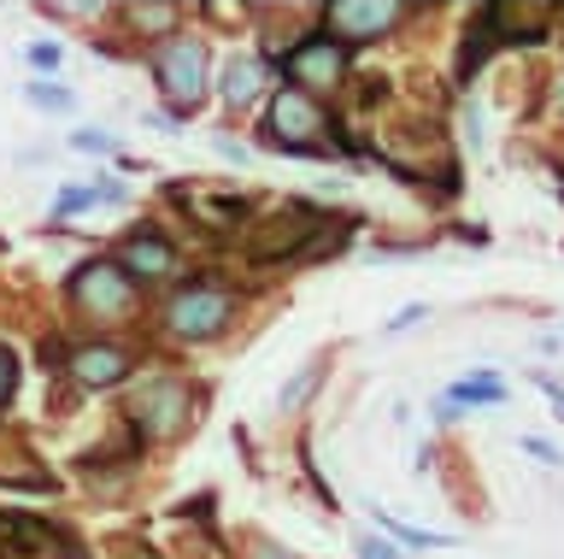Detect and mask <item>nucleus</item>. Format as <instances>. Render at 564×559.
Returning a JSON list of instances; mask_svg holds the SVG:
<instances>
[{
    "instance_id": "obj_1",
    "label": "nucleus",
    "mask_w": 564,
    "mask_h": 559,
    "mask_svg": "<svg viewBox=\"0 0 564 559\" xmlns=\"http://www.w3.org/2000/svg\"><path fill=\"white\" fill-rule=\"evenodd\" d=\"M153 77H159V89H165L176 107H200V95H206V47L188 42V36H171L153 54Z\"/></svg>"
},
{
    "instance_id": "obj_2",
    "label": "nucleus",
    "mask_w": 564,
    "mask_h": 559,
    "mask_svg": "<svg viewBox=\"0 0 564 559\" xmlns=\"http://www.w3.org/2000/svg\"><path fill=\"white\" fill-rule=\"evenodd\" d=\"M171 330L183 342H206V336H218V330L236 319V301H229V289H218V283H194V289H183L171 301Z\"/></svg>"
},
{
    "instance_id": "obj_3",
    "label": "nucleus",
    "mask_w": 564,
    "mask_h": 559,
    "mask_svg": "<svg viewBox=\"0 0 564 559\" xmlns=\"http://www.w3.org/2000/svg\"><path fill=\"white\" fill-rule=\"evenodd\" d=\"M271 142L276 148H289V153H306V148H317V136L329 130V118H324V107L306 95V89H282L276 100H271Z\"/></svg>"
},
{
    "instance_id": "obj_4",
    "label": "nucleus",
    "mask_w": 564,
    "mask_h": 559,
    "mask_svg": "<svg viewBox=\"0 0 564 559\" xmlns=\"http://www.w3.org/2000/svg\"><path fill=\"white\" fill-rule=\"evenodd\" d=\"M70 294H77L83 312H95V319H123L135 301V283L123 266H83L77 283H70Z\"/></svg>"
},
{
    "instance_id": "obj_5",
    "label": "nucleus",
    "mask_w": 564,
    "mask_h": 559,
    "mask_svg": "<svg viewBox=\"0 0 564 559\" xmlns=\"http://www.w3.org/2000/svg\"><path fill=\"white\" fill-rule=\"evenodd\" d=\"M282 65H289V77L306 83V89H329V83H341V72H347V47L329 42V36H306L300 47H289Z\"/></svg>"
},
{
    "instance_id": "obj_6",
    "label": "nucleus",
    "mask_w": 564,
    "mask_h": 559,
    "mask_svg": "<svg viewBox=\"0 0 564 559\" xmlns=\"http://www.w3.org/2000/svg\"><path fill=\"white\" fill-rule=\"evenodd\" d=\"M135 424L148 430V436H171L176 424H183V412H188V389L183 383H141V395H135Z\"/></svg>"
},
{
    "instance_id": "obj_7",
    "label": "nucleus",
    "mask_w": 564,
    "mask_h": 559,
    "mask_svg": "<svg viewBox=\"0 0 564 559\" xmlns=\"http://www.w3.org/2000/svg\"><path fill=\"white\" fill-rule=\"evenodd\" d=\"M324 24L335 42H370V36L400 24V7H352V0H341V7L324 12Z\"/></svg>"
},
{
    "instance_id": "obj_8",
    "label": "nucleus",
    "mask_w": 564,
    "mask_h": 559,
    "mask_svg": "<svg viewBox=\"0 0 564 559\" xmlns=\"http://www.w3.org/2000/svg\"><path fill=\"white\" fill-rule=\"evenodd\" d=\"M70 377L88 383V389H112V383L130 377V354L112 347V342H88V347L70 354Z\"/></svg>"
},
{
    "instance_id": "obj_9",
    "label": "nucleus",
    "mask_w": 564,
    "mask_h": 559,
    "mask_svg": "<svg viewBox=\"0 0 564 559\" xmlns=\"http://www.w3.org/2000/svg\"><path fill=\"white\" fill-rule=\"evenodd\" d=\"M123 271H130V277H165V271H176L171 241H159V236H130V248H123Z\"/></svg>"
},
{
    "instance_id": "obj_10",
    "label": "nucleus",
    "mask_w": 564,
    "mask_h": 559,
    "mask_svg": "<svg viewBox=\"0 0 564 559\" xmlns=\"http://www.w3.org/2000/svg\"><path fill=\"white\" fill-rule=\"evenodd\" d=\"M259 83H264V65H259V60H229V72H224V100H229V107H247V100L259 95Z\"/></svg>"
},
{
    "instance_id": "obj_11",
    "label": "nucleus",
    "mask_w": 564,
    "mask_h": 559,
    "mask_svg": "<svg viewBox=\"0 0 564 559\" xmlns=\"http://www.w3.org/2000/svg\"><path fill=\"white\" fill-rule=\"evenodd\" d=\"M453 407H465V400H470V407H500V400H506V383L500 377H465V383H453Z\"/></svg>"
},
{
    "instance_id": "obj_12",
    "label": "nucleus",
    "mask_w": 564,
    "mask_h": 559,
    "mask_svg": "<svg viewBox=\"0 0 564 559\" xmlns=\"http://www.w3.org/2000/svg\"><path fill=\"white\" fill-rule=\"evenodd\" d=\"M95 201H123V183H112V178H106V183L65 189V195H59V218H65V213H77V206H95Z\"/></svg>"
},
{
    "instance_id": "obj_13",
    "label": "nucleus",
    "mask_w": 564,
    "mask_h": 559,
    "mask_svg": "<svg viewBox=\"0 0 564 559\" xmlns=\"http://www.w3.org/2000/svg\"><path fill=\"white\" fill-rule=\"evenodd\" d=\"M24 100H30V107H42V112H70V107H77V95L59 89V83H24Z\"/></svg>"
},
{
    "instance_id": "obj_14",
    "label": "nucleus",
    "mask_w": 564,
    "mask_h": 559,
    "mask_svg": "<svg viewBox=\"0 0 564 559\" xmlns=\"http://www.w3.org/2000/svg\"><path fill=\"white\" fill-rule=\"evenodd\" d=\"M130 24L135 30H165V36H171V30H176V7H135Z\"/></svg>"
},
{
    "instance_id": "obj_15",
    "label": "nucleus",
    "mask_w": 564,
    "mask_h": 559,
    "mask_svg": "<svg viewBox=\"0 0 564 559\" xmlns=\"http://www.w3.org/2000/svg\"><path fill=\"white\" fill-rule=\"evenodd\" d=\"M382 524L400 541H412V548H447V541H453V536H441V530H417V524H394V518H382Z\"/></svg>"
},
{
    "instance_id": "obj_16",
    "label": "nucleus",
    "mask_w": 564,
    "mask_h": 559,
    "mask_svg": "<svg viewBox=\"0 0 564 559\" xmlns=\"http://www.w3.org/2000/svg\"><path fill=\"white\" fill-rule=\"evenodd\" d=\"M0 541H12V548H42V530L24 518H0Z\"/></svg>"
},
{
    "instance_id": "obj_17",
    "label": "nucleus",
    "mask_w": 564,
    "mask_h": 559,
    "mask_svg": "<svg viewBox=\"0 0 564 559\" xmlns=\"http://www.w3.org/2000/svg\"><path fill=\"white\" fill-rule=\"evenodd\" d=\"M317 377H324V372H317V365H306V372H300V377L289 383V389H282V412H294L300 400H306V395L317 389Z\"/></svg>"
},
{
    "instance_id": "obj_18",
    "label": "nucleus",
    "mask_w": 564,
    "mask_h": 559,
    "mask_svg": "<svg viewBox=\"0 0 564 559\" xmlns=\"http://www.w3.org/2000/svg\"><path fill=\"white\" fill-rule=\"evenodd\" d=\"M70 148H77V153H112V136H106V130H77V136H70Z\"/></svg>"
},
{
    "instance_id": "obj_19",
    "label": "nucleus",
    "mask_w": 564,
    "mask_h": 559,
    "mask_svg": "<svg viewBox=\"0 0 564 559\" xmlns=\"http://www.w3.org/2000/svg\"><path fill=\"white\" fill-rule=\"evenodd\" d=\"M430 319V307H400L394 319H388V336H400V330H412V324H423Z\"/></svg>"
},
{
    "instance_id": "obj_20",
    "label": "nucleus",
    "mask_w": 564,
    "mask_h": 559,
    "mask_svg": "<svg viewBox=\"0 0 564 559\" xmlns=\"http://www.w3.org/2000/svg\"><path fill=\"white\" fill-rule=\"evenodd\" d=\"M359 553H365V559H405L394 541H377V536H359Z\"/></svg>"
},
{
    "instance_id": "obj_21",
    "label": "nucleus",
    "mask_w": 564,
    "mask_h": 559,
    "mask_svg": "<svg viewBox=\"0 0 564 559\" xmlns=\"http://www.w3.org/2000/svg\"><path fill=\"white\" fill-rule=\"evenodd\" d=\"M30 65L53 72V65H59V42H30Z\"/></svg>"
},
{
    "instance_id": "obj_22",
    "label": "nucleus",
    "mask_w": 564,
    "mask_h": 559,
    "mask_svg": "<svg viewBox=\"0 0 564 559\" xmlns=\"http://www.w3.org/2000/svg\"><path fill=\"white\" fill-rule=\"evenodd\" d=\"M12 389H18V365H12L7 347H0V400H12Z\"/></svg>"
},
{
    "instance_id": "obj_23",
    "label": "nucleus",
    "mask_w": 564,
    "mask_h": 559,
    "mask_svg": "<svg viewBox=\"0 0 564 559\" xmlns=\"http://www.w3.org/2000/svg\"><path fill=\"white\" fill-rule=\"evenodd\" d=\"M523 448H529V453H535V460H541V465H558V460H564V453H558L553 442H541V436H523Z\"/></svg>"
},
{
    "instance_id": "obj_24",
    "label": "nucleus",
    "mask_w": 564,
    "mask_h": 559,
    "mask_svg": "<svg viewBox=\"0 0 564 559\" xmlns=\"http://www.w3.org/2000/svg\"><path fill=\"white\" fill-rule=\"evenodd\" d=\"M535 383H541L546 395H553V407H558V418H564V383H558V377H546V372H535Z\"/></svg>"
},
{
    "instance_id": "obj_25",
    "label": "nucleus",
    "mask_w": 564,
    "mask_h": 559,
    "mask_svg": "<svg viewBox=\"0 0 564 559\" xmlns=\"http://www.w3.org/2000/svg\"><path fill=\"white\" fill-rule=\"evenodd\" d=\"M212 148H218L224 160H236V165H247V148H241V142H229V136H218V142H212Z\"/></svg>"
},
{
    "instance_id": "obj_26",
    "label": "nucleus",
    "mask_w": 564,
    "mask_h": 559,
    "mask_svg": "<svg viewBox=\"0 0 564 559\" xmlns=\"http://www.w3.org/2000/svg\"><path fill=\"white\" fill-rule=\"evenodd\" d=\"M259 559H294V553H276V548H264V553H259Z\"/></svg>"
},
{
    "instance_id": "obj_27",
    "label": "nucleus",
    "mask_w": 564,
    "mask_h": 559,
    "mask_svg": "<svg viewBox=\"0 0 564 559\" xmlns=\"http://www.w3.org/2000/svg\"><path fill=\"white\" fill-rule=\"evenodd\" d=\"M558 107H564V89H558Z\"/></svg>"
},
{
    "instance_id": "obj_28",
    "label": "nucleus",
    "mask_w": 564,
    "mask_h": 559,
    "mask_svg": "<svg viewBox=\"0 0 564 559\" xmlns=\"http://www.w3.org/2000/svg\"><path fill=\"white\" fill-rule=\"evenodd\" d=\"M65 559H77V553H65Z\"/></svg>"
}]
</instances>
